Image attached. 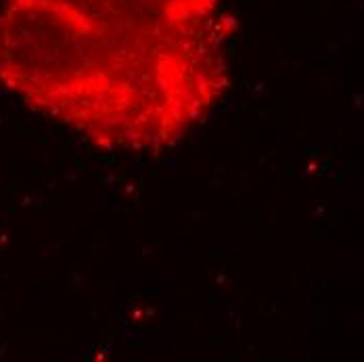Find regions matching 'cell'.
<instances>
[{
	"mask_svg": "<svg viewBox=\"0 0 364 362\" xmlns=\"http://www.w3.org/2000/svg\"><path fill=\"white\" fill-rule=\"evenodd\" d=\"M220 0H4L0 84L103 149L161 151L228 86Z\"/></svg>",
	"mask_w": 364,
	"mask_h": 362,
	"instance_id": "cell-1",
	"label": "cell"
}]
</instances>
